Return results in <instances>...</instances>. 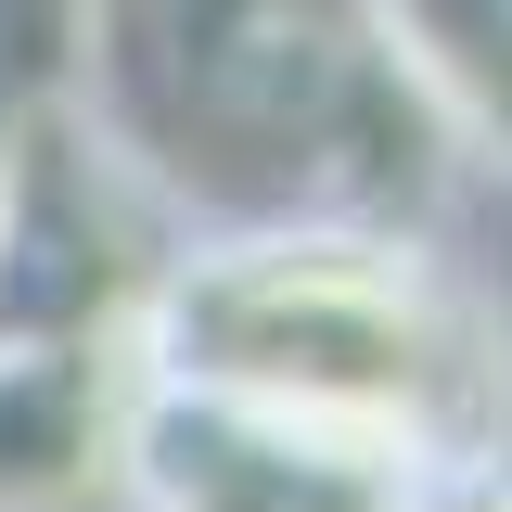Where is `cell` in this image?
I'll return each mask as SVG.
<instances>
[{
	"label": "cell",
	"mask_w": 512,
	"mask_h": 512,
	"mask_svg": "<svg viewBox=\"0 0 512 512\" xmlns=\"http://www.w3.org/2000/svg\"><path fill=\"white\" fill-rule=\"evenodd\" d=\"M141 372L244 397L295 436H333L448 487L512 461V295L436 218H256L180 231L154 282Z\"/></svg>",
	"instance_id": "obj_1"
},
{
	"label": "cell",
	"mask_w": 512,
	"mask_h": 512,
	"mask_svg": "<svg viewBox=\"0 0 512 512\" xmlns=\"http://www.w3.org/2000/svg\"><path fill=\"white\" fill-rule=\"evenodd\" d=\"M52 90L180 231L474 205L372 0H64Z\"/></svg>",
	"instance_id": "obj_2"
},
{
	"label": "cell",
	"mask_w": 512,
	"mask_h": 512,
	"mask_svg": "<svg viewBox=\"0 0 512 512\" xmlns=\"http://www.w3.org/2000/svg\"><path fill=\"white\" fill-rule=\"evenodd\" d=\"M423 487L333 436H295L244 397L141 372L128 397V512H410Z\"/></svg>",
	"instance_id": "obj_3"
},
{
	"label": "cell",
	"mask_w": 512,
	"mask_h": 512,
	"mask_svg": "<svg viewBox=\"0 0 512 512\" xmlns=\"http://www.w3.org/2000/svg\"><path fill=\"white\" fill-rule=\"evenodd\" d=\"M372 13H384V52L410 77L423 128L461 167V192L512 205V0H372Z\"/></svg>",
	"instance_id": "obj_4"
}]
</instances>
